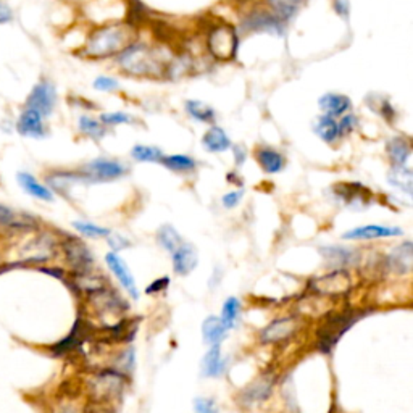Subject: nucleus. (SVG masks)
Segmentation results:
<instances>
[{"label":"nucleus","instance_id":"f257e3e1","mask_svg":"<svg viewBox=\"0 0 413 413\" xmlns=\"http://www.w3.org/2000/svg\"><path fill=\"white\" fill-rule=\"evenodd\" d=\"M136 31L131 24H108L92 31L83 47V53L91 58H108L120 55L134 44Z\"/></svg>","mask_w":413,"mask_h":413},{"label":"nucleus","instance_id":"f03ea898","mask_svg":"<svg viewBox=\"0 0 413 413\" xmlns=\"http://www.w3.org/2000/svg\"><path fill=\"white\" fill-rule=\"evenodd\" d=\"M118 61L126 75L136 78H162L168 73V63L147 46L133 44L120 53Z\"/></svg>","mask_w":413,"mask_h":413},{"label":"nucleus","instance_id":"7ed1b4c3","mask_svg":"<svg viewBox=\"0 0 413 413\" xmlns=\"http://www.w3.org/2000/svg\"><path fill=\"white\" fill-rule=\"evenodd\" d=\"M365 312L362 310H342L330 313L323 318L322 325L317 330V346L323 354H330L341 337L352 328V326L363 318Z\"/></svg>","mask_w":413,"mask_h":413},{"label":"nucleus","instance_id":"20e7f679","mask_svg":"<svg viewBox=\"0 0 413 413\" xmlns=\"http://www.w3.org/2000/svg\"><path fill=\"white\" fill-rule=\"evenodd\" d=\"M308 286L315 294L325 295V297H339L350 291L352 287V278L346 270H332L331 273L325 276L313 278Z\"/></svg>","mask_w":413,"mask_h":413},{"label":"nucleus","instance_id":"39448f33","mask_svg":"<svg viewBox=\"0 0 413 413\" xmlns=\"http://www.w3.org/2000/svg\"><path fill=\"white\" fill-rule=\"evenodd\" d=\"M208 51L217 60L221 61H230L234 58L238 51V36L236 31L231 26H215L210 34H208L207 41Z\"/></svg>","mask_w":413,"mask_h":413},{"label":"nucleus","instance_id":"423d86ee","mask_svg":"<svg viewBox=\"0 0 413 413\" xmlns=\"http://www.w3.org/2000/svg\"><path fill=\"white\" fill-rule=\"evenodd\" d=\"M55 106H57V91H55L53 83L49 79H41L36 83L24 101V107L36 110L44 118L53 113Z\"/></svg>","mask_w":413,"mask_h":413},{"label":"nucleus","instance_id":"0eeeda50","mask_svg":"<svg viewBox=\"0 0 413 413\" xmlns=\"http://www.w3.org/2000/svg\"><path fill=\"white\" fill-rule=\"evenodd\" d=\"M126 378L128 376L118 372L116 368L103 369L92 381V391H94L98 400L115 399L118 394H121L123 387L126 386Z\"/></svg>","mask_w":413,"mask_h":413},{"label":"nucleus","instance_id":"6e6552de","mask_svg":"<svg viewBox=\"0 0 413 413\" xmlns=\"http://www.w3.org/2000/svg\"><path fill=\"white\" fill-rule=\"evenodd\" d=\"M300 328L299 317H281L265 326L260 332L262 344H281L289 341Z\"/></svg>","mask_w":413,"mask_h":413},{"label":"nucleus","instance_id":"1a4fd4ad","mask_svg":"<svg viewBox=\"0 0 413 413\" xmlns=\"http://www.w3.org/2000/svg\"><path fill=\"white\" fill-rule=\"evenodd\" d=\"M276 384V376L273 373H263L262 376L250 383L239 394V402L243 407H255L270 399L273 387Z\"/></svg>","mask_w":413,"mask_h":413},{"label":"nucleus","instance_id":"9d476101","mask_svg":"<svg viewBox=\"0 0 413 413\" xmlns=\"http://www.w3.org/2000/svg\"><path fill=\"white\" fill-rule=\"evenodd\" d=\"M126 166L116 160L97 158L84 165L83 176L86 181H113L125 176Z\"/></svg>","mask_w":413,"mask_h":413},{"label":"nucleus","instance_id":"9b49d317","mask_svg":"<svg viewBox=\"0 0 413 413\" xmlns=\"http://www.w3.org/2000/svg\"><path fill=\"white\" fill-rule=\"evenodd\" d=\"M46 118L39 112H36L33 108L23 107L21 113L18 115L15 129L16 133L23 136V138H31V139H42L47 136V128H46Z\"/></svg>","mask_w":413,"mask_h":413},{"label":"nucleus","instance_id":"f8f14e48","mask_svg":"<svg viewBox=\"0 0 413 413\" xmlns=\"http://www.w3.org/2000/svg\"><path fill=\"white\" fill-rule=\"evenodd\" d=\"M106 263L108 270L112 271V275L116 278V281L120 282V286L125 289V291L129 294L131 299H139V289L138 285H136V280L131 271H129L126 262L116 254V252H108L106 255Z\"/></svg>","mask_w":413,"mask_h":413},{"label":"nucleus","instance_id":"ddd939ff","mask_svg":"<svg viewBox=\"0 0 413 413\" xmlns=\"http://www.w3.org/2000/svg\"><path fill=\"white\" fill-rule=\"evenodd\" d=\"M320 254L325 258L326 265L335 270L354 267L362 258L359 250L354 248H344V245H325L320 249Z\"/></svg>","mask_w":413,"mask_h":413},{"label":"nucleus","instance_id":"4468645a","mask_svg":"<svg viewBox=\"0 0 413 413\" xmlns=\"http://www.w3.org/2000/svg\"><path fill=\"white\" fill-rule=\"evenodd\" d=\"M404 231L399 226H386V225H365L354 228L342 234V239L346 240H376L384 238H397L402 236Z\"/></svg>","mask_w":413,"mask_h":413},{"label":"nucleus","instance_id":"2eb2a0df","mask_svg":"<svg viewBox=\"0 0 413 413\" xmlns=\"http://www.w3.org/2000/svg\"><path fill=\"white\" fill-rule=\"evenodd\" d=\"M386 267L396 275H407L413 267V244L412 240H404L397 248H394L386 257Z\"/></svg>","mask_w":413,"mask_h":413},{"label":"nucleus","instance_id":"dca6fc26","mask_svg":"<svg viewBox=\"0 0 413 413\" xmlns=\"http://www.w3.org/2000/svg\"><path fill=\"white\" fill-rule=\"evenodd\" d=\"M173 258V271L178 276H188L190 271H194L197 263H199V254L193 244L183 243L178 245L176 250L171 254Z\"/></svg>","mask_w":413,"mask_h":413},{"label":"nucleus","instance_id":"f3484780","mask_svg":"<svg viewBox=\"0 0 413 413\" xmlns=\"http://www.w3.org/2000/svg\"><path fill=\"white\" fill-rule=\"evenodd\" d=\"M244 31H258V33H282V20L280 16L267 14V11H255L244 20Z\"/></svg>","mask_w":413,"mask_h":413},{"label":"nucleus","instance_id":"a211bd4d","mask_svg":"<svg viewBox=\"0 0 413 413\" xmlns=\"http://www.w3.org/2000/svg\"><path fill=\"white\" fill-rule=\"evenodd\" d=\"M65 249H66L68 260H70L73 267L78 268L79 273H83V271H91L92 263H94V258H92V254L88 249V245L81 243V240L71 238L66 243Z\"/></svg>","mask_w":413,"mask_h":413},{"label":"nucleus","instance_id":"6ab92c4d","mask_svg":"<svg viewBox=\"0 0 413 413\" xmlns=\"http://www.w3.org/2000/svg\"><path fill=\"white\" fill-rule=\"evenodd\" d=\"M226 372V360L221 352V346H210L208 352L203 355L200 363V373L205 378H218Z\"/></svg>","mask_w":413,"mask_h":413},{"label":"nucleus","instance_id":"aec40b11","mask_svg":"<svg viewBox=\"0 0 413 413\" xmlns=\"http://www.w3.org/2000/svg\"><path fill=\"white\" fill-rule=\"evenodd\" d=\"M335 190L339 199L346 202L347 205H354V203L365 205V203L369 202V190L360 183L337 184V186H335Z\"/></svg>","mask_w":413,"mask_h":413},{"label":"nucleus","instance_id":"412c9836","mask_svg":"<svg viewBox=\"0 0 413 413\" xmlns=\"http://www.w3.org/2000/svg\"><path fill=\"white\" fill-rule=\"evenodd\" d=\"M228 336V328L220 317H207L202 323V337L207 346H221Z\"/></svg>","mask_w":413,"mask_h":413},{"label":"nucleus","instance_id":"4be33fe9","mask_svg":"<svg viewBox=\"0 0 413 413\" xmlns=\"http://www.w3.org/2000/svg\"><path fill=\"white\" fill-rule=\"evenodd\" d=\"M255 158L267 175H276L285 170V157H282L278 151L270 149V147H260V149L255 152Z\"/></svg>","mask_w":413,"mask_h":413},{"label":"nucleus","instance_id":"5701e85b","mask_svg":"<svg viewBox=\"0 0 413 413\" xmlns=\"http://www.w3.org/2000/svg\"><path fill=\"white\" fill-rule=\"evenodd\" d=\"M16 178L24 193H28L29 195H33L36 197V199L44 200V202L53 200V193L51 190V188H47L46 184L38 181V178L36 176L26 173V171H21V173H18Z\"/></svg>","mask_w":413,"mask_h":413},{"label":"nucleus","instance_id":"b1692460","mask_svg":"<svg viewBox=\"0 0 413 413\" xmlns=\"http://www.w3.org/2000/svg\"><path fill=\"white\" fill-rule=\"evenodd\" d=\"M202 146L205 147V151L212 153H220L226 152L231 147V141L228 138V134L223 129L218 126H213L208 129V131L203 134L202 138Z\"/></svg>","mask_w":413,"mask_h":413},{"label":"nucleus","instance_id":"393cba45","mask_svg":"<svg viewBox=\"0 0 413 413\" xmlns=\"http://www.w3.org/2000/svg\"><path fill=\"white\" fill-rule=\"evenodd\" d=\"M318 106L326 115L335 118V116L344 115L350 108V98L342 94H325L318 101Z\"/></svg>","mask_w":413,"mask_h":413},{"label":"nucleus","instance_id":"a878e982","mask_svg":"<svg viewBox=\"0 0 413 413\" xmlns=\"http://www.w3.org/2000/svg\"><path fill=\"white\" fill-rule=\"evenodd\" d=\"M386 149L392 166H405L412 155L410 143L404 138H392Z\"/></svg>","mask_w":413,"mask_h":413},{"label":"nucleus","instance_id":"bb28decb","mask_svg":"<svg viewBox=\"0 0 413 413\" xmlns=\"http://www.w3.org/2000/svg\"><path fill=\"white\" fill-rule=\"evenodd\" d=\"M387 181L405 193L407 195H412L413 193V173L409 166H392L389 175H387Z\"/></svg>","mask_w":413,"mask_h":413},{"label":"nucleus","instance_id":"cd10ccee","mask_svg":"<svg viewBox=\"0 0 413 413\" xmlns=\"http://www.w3.org/2000/svg\"><path fill=\"white\" fill-rule=\"evenodd\" d=\"M240 310H243V302H240L238 297H228L223 304V308H221V315L220 320L223 322V325L228 328V331H231L236 328V325L240 318Z\"/></svg>","mask_w":413,"mask_h":413},{"label":"nucleus","instance_id":"c85d7f7f","mask_svg":"<svg viewBox=\"0 0 413 413\" xmlns=\"http://www.w3.org/2000/svg\"><path fill=\"white\" fill-rule=\"evenodd\" d=\"M315 133L318 134L320 139H323L325 143L332 144L339 138V126L337 121L330 115L320 116L318 121L315 123Z\"/></svg>","mask_w":413,"mask_h":413},{"label":"nucleus","instance_id":"c756f323","mask_svg":"<svg viewBox=\"0 0 413 413\" xmlns=\"http://www.w3.org/2000/svg\"><path fill=\"white\" fill-rule=\"evenodd\" d=\"M157 240L160 248L165 249L168 254H173L178 245L183 243L181 234L178 233L171 225H163L158 228L157 231Z\"/></svg>","mask_w":413,"mask_h":413},{"label":"nucleus","instance_id":"7c9ffc66","mask_svg":"<svg viewBox=\"0 0 413 413\" xmlns=\"http://www.w3.org/2000/svg\"><path fill=\"white\" fill-rule=\"evenodd\" d=\"M162 163L166 168L171 171H176V173H188V171L195 170L197 162L189 155H183V153H176V155H168L162 158Z\"/></svg>","mask_w":413,"mask_h":413},{"label":"nucleus","instance_id":"2f4dec72","mask_svg":"<svg viewBox=\"0 0 413 413\" xmlns=\"http://www.w3.org/2000/svg\"><path fill=\"white\" fill-rule=\"evenodd\" d=\"M307 0H268L270 7L276 11V16L281 20H289L304 7Z\"/></svg>","mask_w":413,"mask_h":413},{"label":"nucleus","instance_id":"473e14b6","mask_svg":"<svg viewBox=\"0 0 413 413\" xmlns=\"http://www.w3.org/2000/svg\"><path fill=\"white\" fill-rule=\"evenodd\" d=\"M131 157L136 160V162L160 163V162H162V158H163L165 155H163V152L158 149V147L138 144V146L133 147Z\"/></svg>","mask_w":413,"mask_h":413},{"label":"nucleus","instance_id":"72a5a7b5","mask_svg":"<svg viewBox=\"0 0 413 413\" xmlns=\"http://www.w3.org/2000/svg\"><path fill=\"white\" fill-rule=\"evenodd\" d=\"M78 128L84 136H88V138L94 139V141L102 139L103 136H106V128H103L102 123L97 121L96 118H92V116H88V115H83L81 118H79Z\"/></svg>","mask_w":413,"mask_h":413},{"label":"nucleus","instance_id":"f704fd0d","mask_svg":"<svg viewBox=\"0 0 413 413\" xmlns=\"http://www.w3.org/2000/svg\"><path fill=\"white\" fill-rule=\"evenodd\" d=\"M186 112L193 116L194 120L202 123H212L215 120V110L212 107H208L207 103L199 101H188Z\"/></svg>","mask_w":413,"mask_h":413},{"label":"nucleus","instance_id":"c9c22d12","mask_svg":"<svg viewBox=\"0 0 413 413\" xmlns=\"http://www.w3.org/2000/svg\"><path fill=\"white\" fill-rule=\"evenodd\" d=\"M73 226H75V230L81 233L83 236L91 238V239L107 238V236H110V234H112V230H108V228L89 223V221H75Z\"/></svg>","mask_w":413,"mask_h":413},{"label":"nucleus","instance_id":"e433bc0d","mask_svg":"<svg viewBox=\"0 0 413 413\" xmlns=\"http://www.w3.org/2000/svg\"><path fill=\"white\" fill-rule=\"evenodd\" d=\"M134 367H136V354H134V349H133V347H126L118 357H116L115 368L118 369V372L125 373V374L128 376L129 373L134 372Z\"/></svg>","mask_w":413,"mask_h":413},{"label":"nucleus","instance_id":"4c0bfd02","mask_svg":"<svg viewBox=\"0 0 413 413\" xmlns=\"http://www.w3.org/2000/svg\"><path fill=\"white\" fill-rule=\"evenodd\" d=\"M194 413H220V405L213 397H195Z\"/></svg>","mask_w":413,"mask_h":413},{"label":"nucleus","instance_id":"58836bf2","mask_svg":"<svg viewBox=\"0 0 413 413\" xmlns=\"http://www.w3.org/2000/svg\"><path fill=\"white\" fill-rule=\"evenodd\" d=\"M131 115L123 113V112H113V113H102L101 123L102 125H121V123H131Z\"/></svg>","mask_w":413,"mask_h":413},{"label":"nucleus","instance_id":"ea45409f","mask_svg":"<svg viewBox=\"0 0 413 413\" xmlns=\"http://www.w3.org/2000/svg\"><path fill=\"white\" fill-rule=\"evenodd\" d=\"M244 197V189H238V190H231V193L225 194L221 197V203H223V207L228 208V210H233V208H236L240 200H243Z\"/></svg>","mask_w":413,"mask_h":413},{"label":"nucleus","instance_id":"a19ab883","mask_svg":"<svg viewBox=\"0 0 413 413\" xmlns=\"http://www.w3.org/2000/svg\"><path fill=\"white\" fill-rule=\"evenodd\" d=\"M170 282H171V280L168 278V276H162V278L152 281L151 285L146 287V294H147V295H152V294L163 292V291H166V287L170 286Z\"/></svg>","mask_w":413,"mask_h":413},{"label":"nucleus","instance_id":"79ce46f5","mask_svg":"<svg viewBox=\"0 0 413 413\" xmlns=\"http://www.w3.org/2000/svg\"><path fill=\"white\" fill-rule=\"evenodd\" d=\"M94 88L97 91H103V92H110L118 88V81L113 78H108V76H98L96 81H94Z\"/></svg>","mask_w":413,"mask_h":413},{"label":"nucleus","instance_id":"37998d69","mask_svg":"<svg viewBox=\"0 0 413 413\" xmlns=\"http://www.w3.org/2000/svg\"><path fill=\"white\" fill-rule=\"evenodd\" d=\"M107 243H108L110 248H112V250L116 252V254H118L120 250L126 249V248H129V245H131V243H129L128 239L121 238L120 234H116V236H113V234H110V236H107Z\"/></svg>","mask_w":413,"mask_h":413},{"label":"nucleus","instance_id":"c03bdc74","mask_svg":"<svg viewBox=\"0 0 413 413\" xmlns=\"http://www.w3.org/2000/svg\"><path fill=\"white\" fill-rule=\"evenodd\" d=\"M355 116L354 115H344L342 116V120L337 123V126H339V134H342V136H346L349 133H352V129L355 128Z\"/></svg>","mask_w":413,"mask_h":413},{"label":"nucleus","instance_id":"a18cd8bd","mask_svg":"<svg viewBox=\"0 0 413 413\" xmlns=\"http://www.w3.org/2000/svg\"><path fill=\"white\" fill-rule=\"evenodd\" d=\"M11 21H14V10L7 2L0 0V26Z\"/></svg>","mask_w":413,"mask_h":413},{"label":"nucleus","instance_id":"49530a36","mask_svg":"<svg viewBox=\"0 0 413 413\" xmlns=\"http://www.w3.org/2000/svg\"><path fill=\"white\" fill-rule=\"evenodd\" d=\"M15 221V213L5 205H0V225H10Z\"/></svg>","mask_w":413,"mask_h":413},{"label":"nucleus","instance_id":"de8ad7c7","mask_svg":"<svg viewBox=\"0 0 413 413\" xmlns=\"http://www.w3.org/2000/svg\"><path fill=\"white\" fill-rule=\"evenodd\" d=\"M335 9L341 16L347 15V4L344 0H335Z\"/></svg>","mask_w":413,"mask_h":413},{"label":"nucleus","instance_id":"09e8293b","mask_svg":"<svg viewBox=\"0 0 413 413\" xmlns=\"http://www.w3.org/2000/svg\"><path fill=\"white\" fill-rule=\"evenodd\" d=\"M234 153H236V163L243 165L245 160V152L240 149V147H234Z\"/></svg>","mask_w":413,"mask_h":413},{"label":"nucleus","instance_id":"8fccbe9b","mask_svg":"<svg viewBox=\"0 0 413 413\" xmlns=\"http://www.w3.org/2000/svg\"><path fill=\"white\" fill-rule=\"evenodd\" d=\"M389 107H391V106H389V102H386V103H384V108H389ZM383 116H384V118L387 120V113H386V110L383 112Z\"/></svg>","mask_w":413,"mask_h":413}]
</instances>
